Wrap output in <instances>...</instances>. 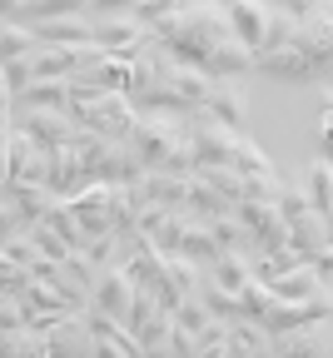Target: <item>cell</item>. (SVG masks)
<instances>
[{
	"label": "cell",
	"instance_id": "obj_1",
	"mask_svg": "<svg viewBox=\"0 0 333 358\" xmlns=\"http://www.w3.org/2000/svg\"><path fill=\"white\" fill-rule=\"evenodd\" d=\"M155 35L179 65L199 70L209 80H244L259 65V55L234 35L224 6H179V15L169 25H160Z\"/></svg>",
	"mask_w": 333,
	"mask_h": 358
},
{
	"label": "cell",
	"instance_id": "obj_2",
	"mask_svg": "<svg viewBox=\"0 0 333 358\" xmlns=\"http://www.w3.org/2000/svg\"><path fill=\"white\" fill-rule=\"evenodd\" d=\"M209 90H214L209 75L179 65L164 45H155V50H145L134 60L129 100H134L139 115H179V120H189V115H204Z\"/></svg>",
	"mask_w": 333,
	"mask_h": 358
},
{
	"label": "cell",
	"instance_id": "obj_3",
	"mask_svg": "<svg viewBox=\"0 0 333 358\" xmlns=\"http://www.w3.org/2000/svg\"><path fill=\"white\" fill-rule=\"evenodd\" d=\"M328 70H333V6H304L289 45L259 55L254 65V75L274 80H328Z\"/></svg>",
	"mask_w": 333,
	"mask_h": 358
},
{
	"label": "cell",
	"instance_id": "obj_4",
	"mask_svg": "<svg viewBox=\"0 0 333 358\" xmlns=\"http://www.w3.org/2000/svg\"><path fill=\"white\" fill-rule=\"evenodd\" d=\"M224 10H229L234 35H239L254 55H269L278 45H289V35L299 30V15H304L299 6H254V0H234Z\"/></svg>",
	"mask_w": 333,
	"mask_h": 358
},
{
	"label": "cell",
	"instance_id": "obj_5",
	"mask_svg": "<svg viewBox=\"0 0 333 358\" xmlns=\"http://www.w3.org/2000/svg\"><path fill=\"white\" fill-rule=\"evenodd\" d=\"M75 90V85H70ZM70 120L80 129H90L94 140H120L129 145V134L139 124V110L129 95H100V90H75V105H70Z\"/></svg>",
	"mask_w": 333,
	"mask_h": 358
},
{
	"label": "cell",
	"instance_id": "obj_6",
	"mask_svg": "<svg viewBox=\"0 0 333 358\" xmlns=\"http://www.w3.org/2000/svg\"><path fill=\"white\" fill-rule=\"evenodd\" d=\"M189 145V120L179 115H139L134 134H129V150L145 159V169H164L174 150Z\"/></svg>",
	"mask_w": 333,
	"mask_h": 358
},
{
	"label": "cell",
	"instance_id": "obj_7",
	"mask_svg": "<svg viewBox=\"0 0 333 358\" xmlns=\"http://www.w3.org/2000/svg\"><path fill=\"white\" fill-rule=\"evenodd\" d=\"M65 199L45 185H6V199H0V219H6V239L10 234H30L50 219Z\"/></svg>",
	"mask_w": 333,
	"mask_h": 358
},
{
	"label": "cell",
	"instance_id": "obj_8",
	"mask_svg": "<svg viewBox=\"0 0 333 358\" xmlns=\"http://www.w3.org/2000/svg\"><path fill=\"white\" fill-rule=\"evenodd\" d=\"M145 174H150L145 159L120 140H90L85 145V179L90 185H134Z\"/></svg>",
	"mask_w": 333,
	"mask_h": 358
},
{
	"label": "cell",
	"instance_id": "obj_9",
	"mask_svg": "<svg viewBox=\"0 0 333 358\" xmlns=\"http://www.w3.org/2000/svg\"><path fill=\"white\" fill-rule=\"evenodd\" d=\"M45 174H50L45 150L30 140L20 124H6V185H45ZM45 189H50V185H45Z\"/></svg>",
	"mask_w": 333,
	"mask_h": 358
},
{
	"label": "cell",
	"instance_id": "obj_10",
	"mask_svg": "<svg viewBox=\"0 0 333 358\" xmlns=\"http://www.w3.org/2000/svg\"><path fill=\"white\" fill-rule=\"evenodd\" d=\"M234 219L244 224V234L254 239V249H259V254H274V249L289 244V224H283L278 204H264V199H239Z\"/></svg>",
	"mask_w": 333,
	"mask_h": 358
},
{
	"label": "cell",
	"instance_id": "obj_11",
	"mask_svg": "<svg viewBox=\"0 0 333 358\" xmlns=\"http://www.w3.org/2000/svg\"><path fill=\"white\" fill-rule=\"evenodd\" d=\"M239 140H244V134H234V129L214 124L209 115H189V150H194L199 169H204V164H234V155H239Z\"/></svg>",
	"mask_w": 333,
	"mask_h": 358
},
{
	"label": "cell",
	"instance_id": "obj_12",
	"mask_svg": "<svg viewBox=\"0 0 333 358\" xmlns=\"http://www.w3.org/2000/svg\"><path fill=\"white\" fill-rule=\"evenodd\" d=\"M65 204H70V214L80 219V229H85L90 239L115 234V185H90V189H80V194L65 199Z\"/></svg>",
	"mask_w": 333,
	"mask_h": 358
},
{
	"label": "cell",
	"instance_id": "obj_13",
	"mask_svg": "<svg viewBox=\"0 0 333 358\" xmlns=\"http://www.w3.org/2000/svg\"><path fill=\"white\" fill-rule=\"evenodd\" d=\"M204 115H209L214 124L234 129V134H244V115H249V85H244V80H214Z\"/></svg>",
	"mask_w": 333,
	"mask_h": 358
},
{
	"label": "cell",
	"instance_id": "obj_14",
	"mask_svg": "<svg viewBox=\"0 0 333 358\" xmlns=\"http://www.w3.org/2000/svg\"><path fill=\"white\" fill-rule=\"evenodd\" d=\"M269 348H274V358H333V319L294 329V334H274Z\"/></svg>",
	"mask_w": 333,
	"mask_h": 358
},
{
	"label": "cell",
	"instance_id": "obj_15",
	"mask_svg": "<svg viewBox=\"0 0 333 358\" xmlns=\"http://www.w3.org/2000/svg\"><path fill=\"white\" fill-rule=\"evenodd\" d=\"M45 159H50L45 185H50L60 199H75L80 189H90V179H85V150L80 145H60V150H50Z\"/></svg>",
	"mask_w": 333,
	"mask_h": 358
},
{
	"label": "cell",
	"instance_id": "obj_16",
	"mask_svg": "<svg viewBox=\"0 0 333 358\" xmlns=\"http://www.w3.org/2000/svg\"><path fill=\"white\" fill-rule=\"evenodd\" d=\"M35 40L40 45H94V6H80V10H70V15H60V20H45V25H35Z\"/></svg>",
	"mask_w": 333,
	"mask_h": 358
},
{
	"label": "cell",
	"instance_id": "obj_17",
	"mask_svg": "<svg viewBox=\"0 0 333 358\" xmlns=\"http://www.w3.org/2000/svg\"><path fill=\"white\" fill-rule=\"evenodd\" d=\"M45 348H50V358H90L94 334L85 324V313H70V319H60V324L45 329Z\"/></svg>",
	"mask_w": 333,
	"mask_h": 358
},
{
	"label": "cell",
	"instance_id": "obj_18",
	"mask_svg": "<svg viewBox=\"0 0 333 358\" xmlns=\"http://www.w3.org/2000/svg\"><path fill=\"white\" fill-rule=\"evenodd\" d=\"M134 279L125 274V264H115V268H105L100 274V284H94V299H90V308H100V313H110V319H125L129 313V303H134Z\"/></svg>",
	"mask_w": 333,
	"mask_h": 358
},
{
	"label": "cell",
	"instance_id": "obj_19",
	"mask_svg": "<svg viewBox=\"0 0 333 358\" xmlns=\"http://www.w3.org/2000/svg\"><path fill=\"white\" fill-rule=\"evenodd\" d=\"M289 244L299 249V254H309V264L318 259V254H328L333 244H328V219L313 209V214H304L299 224H289Z\"/></svg>",
	"mask_w": 333,
	"mask_h": 358
},
{
	"label": "cell",
	"instance_id": "obj_20",
	"mask_svg": "<svg viewBox=\"0 0 333 358\" xmlns=\"http://www.w3.org/2000/svg\"><path fill=\"white\" fill-rule=\"evenodd\" d=\"M209 279H214L219 289H229L234 299H239V294H244V284H254L259 274H254V264H249V259L224 254V259H214V264H209Z\"/></svg>",
	"mask_w": 333,
	"mask_h": 358
},
{
	"label": "cell",
	"instance_id": "obj_21",
	"mask_svg": "<svg viewBox=\"0 0 333 358\" xmlns=\"http://www.w3.org/2000/svg\"><path fill=\"white\" fill-rule=\"evenodd\" d=\"M299 268H309V254H299L294 244H283V249H274V254H259L254 274H259L264 284H274V279H283V274H299Z\"/></svg>",
	"mask_w": 333,
	"mask_h": 358
},
{
	"label": "cell",
	"instance_id": "obj_22",
	"mask_svg": "<svg viewBox=\"0 0 333 358\" xmlns=\"http://www.w3.org/2000/svg\"><path fill=\"white\" fill-rule=\"evenodd\" d=\"M304 194L313 199V209L328 219L333 214V164L328 159H313L309 169H304Z\"/></svg>",
	"mask_w": 333,
	"mask_h": 358
},
{
	"label": "cell",
	"instance_id": "obj_23",
	"mask_svg": "<svg viewBox=\"0 0 333 358\" xmlns=\"http://www.w3.org/2000/svg\"><path fill=\"white\" fill-rule=\"evenodd\" d=\"M194 179H204L214 194H224L234 209H239V199H244V179H239V169H234V164H204V169H194Z\"/></svg>",
	"mask_w": 333,
	"mask_h": 358
},
{
	"label": "cell",
	"instance_id": "obj_24",
	"mask_svg": "<svg viewBox=\"0 0 333 358\" xmlns=\"http://www.w3.org/2000/svg\"><path fill=\"white\" fill-rule=\"evenodd\" d=\"M189 214L194 219H224V214H234V204L224 194H214L204 179H189Z\"/></svg>",
	"mask_w": 333,
	"mask_h": 358
},
{
	"label": "cell",
	"instance_id": "obj_25",
	"mask_svg": "<svg viewBox=\"0 0 333 358\" xmlns=\"http://www.w3.org/2000/svg\"><path fill=\"white\" fill-rule=\"evenodd\" d=\"M199 299H204V308L214 313V319H249V313H244V303L234 299L229 289H219V284L209 279V268H204V284H199Z\"/></svg>",
	"mask_w": 333,
	"mask_h": 358
},
{
	"label": "cell",
	"instance_id": "obj_26",
	"mask_svg": "<svg viewBox=\"0 0 333 358\" xmlns=\"http://www.w3.org/2000/svg\"><path fill=\"white\" fill-rule=\"evenodd\" d=\"M174 324H179L184 334H194V338H204V334H209V329H214L219 319H214V313L204 308V299L194 294V299H184V303L174 308Z\"/></svg>",
	"mask_w": 333,
	"mask_h": 358
},
{
	"label": "cell",
	"instance_id": "obj_27",
	"mask_svg": "<svg viewBox=\"0 0 333 358\" xmlns=\"http://www.w3.org/2000/svg\"><path fill=\"white\" fill-rule=\"evenodd\" d=\"M169 334H174V313L164 308V313H155V319H150L145 329H139V348H145V358H164Z\"/></svg>",
	"mask_w": 333,
	"mask_h": 358
},
{
	"label": "cell",
	"instance_id": "obj_28",
	"mask_svg": "<svg viewBox=\"0 0 333 358\" xmlns=\"http://www.w3.org/2000/svg\"><path fill=\"white\" fill-rule=\"evenodd\" d=\"M40 50V40H35V30H25V25H0V55L6 60H30Z\"/></svg>",
	"mask_w": 333,
	"mask_h": 358
},
{
	"label": "cell",
	"instance_id": "obj_29",
	"mask_svg": "<svg viewBox=\"0 0 333 358\" xmlns=\"http://www.w3.org/2000/svg\"><path fill=\"white\" fill-rule=\"evenodd\" d=\"M278 214H283V224H299L304 214H313V199L304 194V185H294V179H283V189H278Z\"/></svg>",
	"mask_w": 333,
	"mask_h": 358
},
{
	"label": "cell",
	"instance_id": "obj_30",
	"mask_svg": "<svg viewBox=\"0 0 333 358\" xmlns=\"http://www.w3.org/2000/svg\"><path fill=\"white\" fill-rule=\"evenodd\" d=\"M45 254H40V244L30 239V234H10L6 244H0V264H20V268H35Z\"/></svg>",
	"mask_w": 333,
	"mask_h": 358
},
{
	"label": "cell",
	"instance_id": "obj_31",
	"mask_svg": "<svg viewBox=\"0 0 333 358\" xmlns=\"http://www.w3.org/2000/svg\"><path fill=\"white\" fill-rule=\"evenodd\" d=\"M6 358H50V348H45V334H35V329L6 334Z\"/></svg>",
	"mask_w": 333,
	"mask_h": 358
},
{
	"label": "cell",
	"instance_id": "obj_32",
	"mask_svg": "<svg viewBox=\"0 0 333 358\" xmlns=\"http://www.w3.org/2000/svg\"><path fill=\"white\" fill-rule=\"evenodd\" d=\"M45 224H50V229H55V234H60V239H65L70 249H85V244H90V234L80 229V219L70 214V204H60V209H55L50 219H45Z\"/></svg>",
	"mask_w": 333,
	"mask_h": 358
},
{
	"label": "cell",
	"instance_id": "obj_33",
	"mask_svg": "<svg viewBox=\"0 0 333 358\" xmlns=\"http://www.w3.org/2000/svg\"><path fill=\"white\" fill-rule=\"evenodd\" d=\"M199 358H234V343H219V348H204Z\"/></svg>",
	"mask_w": 333,
	"mask_h": 358
},
{
	"label": "cell",
	"instance_id": "obj_34",
	"mask_svg": "<svg viewBox=\"0 0 333 358\" xmlns=\"http://www.w3.org/2000/svg\"><path fill=\"white\" fill-rule=\"evenodd\" d=\"M234 358H269V353H249V348H234Z\"/></svg>",
	"mask_w": 333,
	"mask_h": 358
},
{
	"label": "cell",
	"instance_id": "obj_35",
	"mask_svg": "<svg viewBox=\"0 0 333 358\" xmlns=\"http://www.w3.org/2000/svg\"><path fill=\"white\" fill-rule=\"evenodd\" d=\"M328 244H333V214H328Z\"/></svg>",
	"mask_w": 333,
	"mask_h": 358
}]
</instances>
